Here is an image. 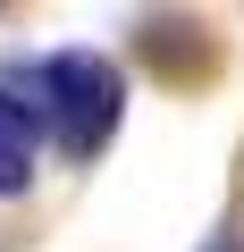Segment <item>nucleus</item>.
I'll list each match as a JSON object with an SVG mask.
<instances>
[{"instance_id": "nucleus-1", "label": "nucleus", "mask_w": 244, "mask_h": 252, "mask_svg": "<svg viewBox=\"0 0 244 252\" xmlns=\"http://www.w3.org/2000/svg\"><path fill=\"white\" fill-rule=\"evenodd\" d=\"M34 118H51L68 160H93L118 135V118H127V76L101 51H59V59L34 67Z\"/></svg>"}, {"instance_id": "nucleus-2", "label": "nucleus", "mask_w": 244, "mask_h": 252, "mask_svg": "<svg viewBox=\"0 0 244 252\" xmlns=\"http://www.w3.org/2000/svg\"><path fill=\"white\" fill-rule=\"evenodd\" d=\"M34 152H42L34 109L0 93V193H26V185H34Z\"/></svg>"}]
</instances>
